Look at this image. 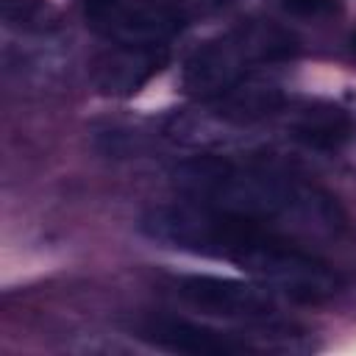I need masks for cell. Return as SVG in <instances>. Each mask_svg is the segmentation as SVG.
<instances>
[{"label":"cell","instance_id":"5b68a950","mask_svg":"<svg viewBox=\"0 0 356 356\" xmlns=\"http://www.w3.org/2000/svg\"><path fill=\"white\" fill-rule=\"evenodd\" d=\"M83 17L111 44H164L184 28V17L156 0H106Z\"/></svg>","mask_w":356,"mask_h":356},{"label":"cell","instance_id":"8992f818","mask_svg":"<svg viewBox=\"0 0 356 356\" xmlns=\"http://www.w3.org/2000/svg\"><path fill=\"white\" fill-rule=\"evenodd\" d=\"M170 61L167 44H111L92 61V83L106 97H131Z\"/></svg>","mask_w":356,"mask_h":356},{"label":"cell","instance_id":"7c38bea8","mask_svg":"<svg viewBox=\"0 0 356 356\" xmlns=\"http://www.w3.org/2000/svg\"><path fill=\"white\" fill-rule=\"evenodd\" d=\"M78 3H81L83 11H86V8H95V6H100V3H106V0H78Z\"/></svg>","mask_w":356,"mask_h":356},{"label":"cell","instance_id":"9c48e42d","mask_svg":"<svg viewBox=\"0 0 356 356\" xmlns=\"http://www.w3.org/2000/svg\"><path fill=\"white\" fill-rule=\"evenodd\" d=\"M289 134L314 150H337L350 136V117L334 103H312L295 111Z\"/></svg>","mask_w":356,"mask_h":356},{"label":"cell","instance_id":"8fae6325","mask_svg":"<svg viewBox=\"0 0 356 356\" xmlns=\"http://www.w3.org/2000/svg\"><path fill=\"white\" fill-rule=\"evenodd\" d=\"M284 11L300 19H320L339 11V0H281Z\"/></svg>","mask_w":356,"mask_h":356},{"label":"cell","instance_id":"277c9868","mask_svg":"<svg viewBox=\"0 0 356 356\" xmlns=\"http://www.w3.org/2000/svg\"><path fill=\"white\" fill-rule=\"evenodd\" d=\"M175 295L186 300L189 306L225 317V320H267L278 312L275 292L264 284L253 281H239V278H225V275H181L175 278Z\"/></svg>","mask_w":356,"mask_h":356},{"label":"cell","instance_id":"4fadbf2b","mask_svg":"<svg viewBox=\"0 0 356 356\" xmlns=\"http://www.w3.org/2000/svg\"><path fill=\"white\" fill-rule=\"evenodd\" d=\"M348 44H350V50H353V56H356V31L348 36Z\"/></svg>","mask_w":356,"mask_h":356},{"label":"cell","instance_id":"3957f363","mask_svg":"<svg viewBox=\"0 0 356 356\" xmlns=\"http://www.w3.org/2000/svg\"><path fill=\"white\" fill-rule=\"evenodd\" d=\"M298 50L300 44L286 28L264 19H250L192 50L181 70V86L186 95L209 100L245 78L253 64L286 61L295 58Z\"/></svg>","mask_w":356,"mask_h":356},{"label":"cell","instance_id":"7a4b0ae2","mask_svg":"<svg viewBox=\"0 0 356 356\" xmlns=\"http://www.w3.org/2000/svg\"><path fill=\"white\" fill-rule=\"evenodd\" d=\"M172 186L195 203L303 234H337L345 214L325 189L259 164H242L220 153L178 161L170 170Z\"/></svg>","mask_w":356,"mask_h":356},{"label":"cell","instance_id":"6da1fadb","mask_svg":"<svg viewBox=\"0 0 356 356\" xmlns=\"http://www.w3.org/2000/svg\"><path fill=\"white\" fill-rule=\"evenodd\" d=\"M139 234L172 250L236 264L295 303L328 300L342 284L325 261L300 250L275 228L195 200L147 209L139 217Z\"/></svg>","mask_w":356,"mask_h":356},{"label":"cell","instance_id":"52a82bcc","mask_svg":"<svg viewBox=\"0 0 356 356\" xmlns=\"http://www.w3.org/2000/svg\"><path fill=\"white\" fill-rule=\"evenodd\" d=\"M136 337L153 348L172 350V353H192V356H234L250 350L245 339H236L228 331H217L184 317L156 314L136 323Z\"/></svg>","mask_w":356,"mask_h":356},{"label":"cell","instance_id":"ba28073f","mask_svg":"<svg viewBox=\"0 0 356 356\" xmlns=\"http://www.w3.org/2000/svg\"><path fill=\"white\" fill-rule=\"evenodd\" d=\"M284 103H286V97L273 81L253 78V75L239 78L234 86H228L220 95L206 100L209 114L214 120L231 122V125H250V122L267 120L275 111H281Z\"/></svg>","mask_w":356,"mask_h":356},{"label":"cell","instance_id":"30bf717a","mask_svg":"<svg viewBox=\"0 0 356 356\" xmlns=\"http://www.w3.org/2000/svg\"><path fill=\"white\" fill-rule=\"evenodd\" d=\"M0 17L6 28L19 33H50L61 22L47 0H0Z\"/></svg>","mask_w":356,"mask_h":356}]
</instances>
